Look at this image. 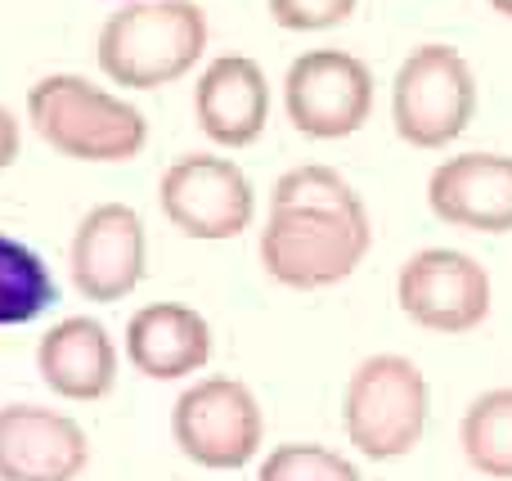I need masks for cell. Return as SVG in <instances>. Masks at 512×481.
<instances>
[{
    "mask_svg": "<svg viewBox=\"0 0 512 481\" xmlns=\"http://www.w3.org/2000/svg\"><path fill=\"white\" fill-rule=\"evenodd\" d=\"M373 248V216L342 171L324 162L292 167L274 180L261 230V266L274 284L319 293L364 266Z\"/></svg>",
    "mask_w": 512,
    "mask_h": 481,
    "instance_id": "obj_1",
    "label": "cell"
},
{
    "mask_svg": "<svg viewBox=\"0 0 512 481\" xmlns=\"http://www.w3.org/2000/svg\"><path fill=\"white\" fill-rule=\"evenodd\" d=\"M207 50V14L194 0H126L104 18L95 59L113 86L162 90L194 72Z\"/></svg>",
    "mask_w": 512,
    "mask_h": 481,
    "instance_id": "obj_2",
    "label": "cell"
},
{
    "mask_svg": "<svg viewBox=\"0 0 512 481\" xmlns=\"http://www.w3.org/2000/svg\"><path fill=\"white\" fill-rule=\"evenodd\" d=\"M27 122L72 162H131L149 144V122L122 95L77 72H50L27 90Z\"/></svg>",
    "mask_w": 512,
    "mask_h": 481,
    "instance_id": "obj_3",
    "label": "cell"
},
{
    "mask_svg": "<svg viewBox=\"0 0 512 481\" xmlns=\"http://www.w3.org/2000/svg\"><path fill=\"white\" fill-rule=\"evenodd\" d=\"M432 392H427L423 369L409 356L382 351L355 365L342 396V428L346 441L373 464L405 459L423 441Z\"/></svg>",
    "mask_w": 512,
    "mask_h": 481,
    "instance_id": "obj_4",
    "label": "cell"
},
{
    "mask_svg": "<svg viewBox=\"0 0 512 481\" xmlns=\"http://www.w3.org/2000/svg\"><path fill=\"white\" fill-rule=\"evenodd\" d=\"M477 117V72L463 50L427 41L409 50L391 81V122L409 149H445Z\"/></svg>",
    "mask_w": 512,
    "mask_h": 481,
    "instance_id": "obj_5",
    "label": "cell"
},
{
    "mask_svg": "<svg viewBox=\"0 0 512 481\" xmlns=\"http://www.w3.org/2000/svg\"><path fill=\"white\" fill-rule=\"evenodd\" d=\"M171 437L180 455L212 473H239L261 455L265 414L243 378L212 374L189 383L171 405Z\"/></svg>",
    "mask_w": 512,
    "mask_h": 481,
    "instance_id": "obj_6",
    "label": "cell"
},
{
    "mask_svg": "<svg viewBox=\"0 0 512 481\" xmlns=\"http://www.w3.org/2000/svg\"><path fill=\"white\" fill-rule=\"evenodd\" d=\"M162 216L198 243H225L252 230L256 189L248 171L221 153H185L162 171Z\"/></svg>",
    "mask_w": 512,
    "mask_h": 481,
    "instance_id": "obj_7",
    "label": "cell"
},
{
    "mask_svg": "<svg viewBox=\"0 0 512 481\" xmlns=\"http://www.w3.org/2000/svg\"><path fill=\"white\" fill-rule=\"evenodd\" d=\"M283 113L306 140H346L373 117V72L351 50H306L283 72Z\"/></svg>",
    "mask_w": 512,
    "mask_h": 481,
    "instance_id": "obj_8",
    "label": "cell"
},
{
    "mask_svg": "<svg viewBox=\"0 0 512 481\" xmlns=\"http://www.w3.org/2000/svg\"><path fill=\"white\" fill-rule=\"evenodd\" d=\"M490 302H495V293H490L486 266L459 248H423L396 275L400 315L427 333L459 338V333L481 329Z\"/></svg>",
    "mask_w": 512,
    "mask_h": 481,
    "instance_id": "obj_9",
    "label": "cell"
},
{
    "mask_svg": "<svg viewBox=\"0 0 512 481\" xmlns=\"http://www.w3.org/2000/svg\"><path fill=\"white\" fill-rule=\"evenodd\" d=\"M72 288L86 302H122L144 284L149 266V234L131 203H99L81 216L68 248Z\"/></svg>",
    "mask_w": 512,
    "mask_h": 481,
    "instance_id": "obj_10",
    "label": "cell"
},
{
    "mask_svg": "<svg viewBox=\"0 0 512 481\" xmlns=\"http://www.w3.org/2000/svg\"><path fill=\"white\" fill-rule=\"evenodd\" d=\"M90 437L72 414L45 405H0V481H77Z\"/></svg>",
    "mask_w": 512,
    "mask_h": 481,
    "instance_id": "obj_11",
    "label": "cell"
},
{
    "mask_svg": "<svg viewBox=\"0 0 512 481\" xmlns=\"http://www.w3.org/2000/svg\"><path fill=\"white\" fill-rule=\"evenodd\" d=\"M427 207L436 221L472 234H512V158L454 153L427 176Z\"/></svg>",
    "mask_w": 512,
    "mask_h": 481,
    "instance_id": "obj_12",
    "label": "cell"
},
{
    "mask_svg": "<svg viewBox=\"0 0 512 481\" xmlns=\"http://www.w3.org/2000/svg\"><path fill=\"white\" fill-rule=\"evenodd\" d=\"M194 117L203 135L221 149H248L270 122V81L248 54H221L203 68L194 86Z\"/></svg>",
    "mask_w": 512,
    "mask_h": 481,
    "instance_id": "obj_13",
    "label": "cell"
},
{
    "mask_svg": "<svg viewBox=\"0 0 512 481\" xmlns=\"http://www.w3.org/2000/svg\"><path fill=\"white\" fill-rule=\"evenodd\" d=\"M36 374L63 401H104L117 383V342L95 315H68L36 342Z\"/></svg>",
    "mask_w": 512,
    "mask_h": 481,
    "instance_id": "obj_14",
    "label": "cell"
},
{
    "mask_svg": "<svg viewBox=\"0 0 512 481\" xmlns=\"http://www.w3.org/2000/svg\"><path fill=\"white\" fill-rule=\"evenodd\" d=\"M126 360L153 383L189 378L212 360V324L185 302H149L126 324Z\"/></svg>",
    "mask_w": 512,
    "mask_h": 481,
    "instance_id": "obj_15",
    "label": "cell"
},
{
    "mask_svg": "<svg viewBox=\"0 0 512 481\" xmlns=\"http://www.w3.org/2000/svg\"><path fill=\"white\" fill-rule=\"evenodd\" d=\"M463 459L490 481H512V387H490L463 410Z\"/></svg>",
    "mask_w": 512,
    "mask_h": 481,
    "instance_id": "obj_16",
    "label": "cell"
},
{
    "mask_svg": "<svg viewBox=\"0 0 512 481\" xmlns=\"http://www.w3.org/2000/svg\"><path fill=\"white\" fill-rule=\"evenodd\" d=\"M54 297L59 288H54V275L41 261V252L0 234V329L32 324L36 315L50 311Z\"/></svg>",
    "mask_w": 512,
    "mask_h": 481,
    "instance_id": "obj_17",
    "label": "cell"
},
{
    "mask_svg": "<svg viewBox=\"0 0 512 481\" xmlns=\"http://www.w3.org/2000/svg\"><path fill=\"white\" fill-rule=\"evenodd\" d=\"M256 481H364L360 468L319 441H283V446L265 450Z\"/></svg>",
    "mask_w": 512,
    "mask_h": 481,
    "instance_id": "obj_18",
    "label": "cell"
},
{
    "mask_svg": "<svg viewBox=\"0 0 512 481\" xmlns=\"http://www.w3.org/2000/svg\"><path fill=\"white\" fill-rule=\"evenodd\" d=\"M360 0H270V18L283 32H328L355 14Z\"/></svg>",
    "mask_w": 512,
    "mask_h": 481,
    "instance_id": "obj_19",
    "label": "cell"
},
{
    "mask_svg": "<svg viewBox=\"0 0 512 481\" xmlns=\"http://www.w3.org/2000/svg\"><path fill=\"white\" fill-rule=\"evenodd\" d=\"M18 153H23V126H18V117L9 113L5 104H0V171L14 167Z\"/></svg>",
    "mask_w": 512,
    "mask_h": 481,
    "instance_id": "obj_20",
    "label": "cell"
},
{
    "mask_svg": "<svg viewBox=\"0 0 512 481\" xmlns=\"http://www.w3.org/2000/svg\"><path fill=\"white\" fill-rule=\"evenodd\" d=\"M490 9H495V14H504V18H512V0H490Z\"/></svg>",
    "mask_w": 512,
    "mask_h": 481,
    "instance_id": "obj_21",
    "label": "cell"
}]
</instances>
